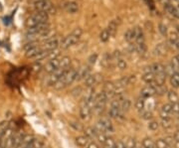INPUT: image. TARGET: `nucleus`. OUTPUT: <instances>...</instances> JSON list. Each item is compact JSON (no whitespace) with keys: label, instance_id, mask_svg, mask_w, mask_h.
Masks as SVG:
<instances>
[{"label":"nucleus","instance_id":"f257e3e1","mask_svg":"<svg viewBox=\"0 0 179 148\" xmlns=\"http://www.w3.org/2000/svg\"><path fill=\"white\" fill-rule=\"evenodd\" d=\"M76 75H77V69L70 68L64 73V75L56 81V84L53 86L58 91L65 89V87H67L69 85H71L73 81H75Z\"/></svg>","mask_w":179,"mask_h":148},{"label":"nucleus","instance_id":"f03ea898","mask_svg":"<svg viewBox=\"0 0 179 148\" xmlns=\"http://www.w3.org/2000/svg\"><path fill=\"white\" fill-rule=\"evenodd\" d=\"M82 35H83V29L76 28L72 31V33H70L69 35H67L60 41V46H61L62 49H69L70 47L74 46L80 40Z\"/></svg>","mask_w":179,"mask_h":148},{"label":"nucleus","instance_id":"7ed1b4c3","mask_svg":"<svg viewBox=\"0 0 179 148\" xmlns=\"http://www.w3.org/2000/svg\"><path fill=\"white\" fill-rule=\"evenodd\" d=\"M34 8L36 12H43L47 15L55 14L56 10L50 0H36L34 2Z\"/></svg>","mask_w":179,"mask_h":148},{"label":"nucleus","instance_id":"20e7f679","mask_svg":"<svg viewBox=\"0 0 179 148\" xmlns=\"http://www.w3.org/2000/svg\"><path fill=\"white\" fill-rule=\"evenodd\" d=\"M48 20H49V15H47L46 13L36 12L27 19L26 25L28 28H31V27H34V26L39 25V24L48 23Z\"/></svg>","mask_w":179,"mask_h":148},{"label":"nucleus","instance_id":"39448f33","mask_svg":"<svg viewBox=\"0 0 179 148\" xmlns=\"http://www.w3.org/2000/svg\"><path fill=\"white\" fill-rule=\"evenodd\" d=\"M24 50H25V56L27 58H36L43 51V49L38 46L35 41H33L26 44L24 46Z\"/></svg>","mask_w":179,"mask_h":148},{"label":"nucleus","instance_id":"423d86ee","mask_svg":"<svg viewBox=\"0 0 179 148\" xmlns=\"http://www.w3.org/2000/svg\"><path fill=\"white\" fill-rule=\"evenodd\" d=\"M107 98L104 91H101L97 95L96 101H95V106L93 108L97 114H101L102 111H104L106 105H107Z\"/></svg>","mask_w":179,"mask_h":148},{"label":"nucleus","instance_id":"0eeeda50","mask_svg":"<svg viewBox=\"0 0 179 148\" xmlns=\"http://www.w3.org/2000/svg\"><path fill=\"white\" fill-rule=\"evenodd\" d=\"M60 46V40L57 37H51V38H47L45 41L43 42L42 49L46 51H53L56 50V49Z\"/></svg>","mask_w":179,"mask_h":148},{"label":"nucleus","instance_id":"6e6552de","mask_svg":"<svg viewBox=\"0 0 179 148\" xmlns=\"http://www.w3.org/2000/svg\"><path fill=\"white\" fill-rule=\"evenodd\" d=\"M92 109L89 106H87V103L85 101H83L82 106H81L80 108V117L83 120H90L91 119V116H92Z\"/></svg>","mask_w":179,"mask_h":148},{"label":"nucleus","instance_id":"1a4fd4ad","mask_svg":"<svg viewBox=\"0 0 179 148\" xmlns=\"http://www.w3.org/2000/svg\"><path fill=\"white\" fill-rule=\"evenodd\" d=\"M91 74V69L89 66H82L80 69L77 70V75H76V80L75 81H83L85 80L87 76Z\"/></svg>","mask_w":179,"mask_h":148},{"label":"nucleus","instance_id":"9d476101","mask_svg":"<svg viewBox=\"0 0 179 148\" xmlns=\"http://www.w3.org/2000/svg\"><path fill=\"white\" fill-rule=\"evenodd\" d=\"M60 66V58H54L49 61L45 66V71L48 74H52L59 68Z\"/></svg>","mask_w":179,"mask_h":148},{"label":"nucleus","instance_id":"9b49d317","mask_svg":"<svg viewBox=\"0 0 179 148\" xmlns=\"http://www.w3.org/2000/svg\"><path fill=\"white\" fill-rule=\"evenodd\" d=\"M64 9L70 14H75L79 10V4L75 1H67L64 3Z\"/></svg>","mask_w":179,"mask_h":148},{"label":"nucleus","instance_id":"f8f14e48","mask_svg":"<svg viewBox=\"0 0 179 148\" xmlns=\"http://www.w3.org/2000/svg\"><path fill=\"white\" fill-rule=\"evenodd\" d=\"M155 95V90L152 86H146L143 89L140 91V96L143 98H147V97H151Z\"/></svg>","mask_w":179,"mask_h":148},{"label":"nucleus","instance_id":"ddd939ff","mask_svg":"<svg viewBox=\"0 0 179 148\" xmlns=\"http://www.w3.org/2000/svg\"><path fill=\"white\" fill-rule=\"evenodd\" d=\"M100 121L102 123V125H104V127L106 129V132H110V133L113 132V130L115 129H113V125H112L110 118L108 117H102V118H100Z\"/></svg>","mask_w":179,"mask_h":148},{"label":"nucleus","instance_id":"4468645a","mask_svg":"<svg viewBox=\"0 0 179 148\" xmlns=\"http://www.w3.org/2000/svg\"><path fill=\"white\" fill-rule=\"evenodd\" d=\"M24 135H25V133L21 130L17 131V132H14L13 137H12L13 138V148H16L20 144V142L22 141Z\"/></svg>","mask_w":179,"mask_h":148},{"label":"nucleus","instance_id":"2eb2a0df","mask_svg":"<svg viewBox=\"0 0 179 148\" xmlns=\"http://www.w3.org/2000/svg\"><path fill=\"white\" fill-rule=\"evenodd\" d=\"M71 59H70V57L68 56H65V57H62L61 59H60V66L59 68H61L63 70H69L70 67H71Z\"/></svg>","mask_w":179,"mask_h":148},{"label":"nucleus","instance_id":"dca6fc26","mask_svg":"<svg viewBox=\"0 0 179 148\" xmlns=\"http://www.w3.org/2000/svg\"><path fill=\"white\" fill-rule=\"evenodd\" d=\"M118 24H119L118 19H113V20H112V21L110 22V23H108V25H107V29L108 30V32H110L111 36L115 35V33L117 32V29Z\"/></svg>","mask_w":179,"mask_h":148},{"label":"nucleus","instance_id":"f3484780","mask_svg":"<svg viewBox=\"0 0 179 148\" xmlns=\"http://www.w3.org/2000/svg\"><path fill=\"white\" fill-rule=\"evenodd\" d=\"M84 81H85V86L87 87H89V89H92V87H94V86L97 83V76L95 75L90 74Z\"/></svg>","mask_w":179,"mask_h":148},{"label":"nucleus","instance_id":"a211bd4d","mask_svg":"<svg viewBox=\"0 0 179 148\" xmlns=\"http://www.w3.org/2000/svg\"><path fill=\"white\" fill-rule=\"evenodd\" d=\"M84 133H85V136L86 137H88L89 139H93L95 137H97V130L95 129V127L93 126H89V127H86L84 128Z\"/></svg>","mask_w":179,"mask_h":148},{"label":"nucleus","instance_id":"6ab92c4d","mask_svg":"<svg viewBox=\"0 0 179 148\" xmlns=\"http://www.w3.org/2000/svg\"><path fill=\"white\" fill-rule=\"evenodd\" d=\"M132 106V101L128 98L124 97L123 100L121 101V105H119V107H121V111L122 112H127L129 111V108Z\"/></svg>","mask_w":179,"mask_h":148},{"label":"nucleus","instance_id":"aec40b11","mask_svg":"<svg viewBox=\"0 0 179 148\" xmlns=\"http://www.w3.org/2000/svg\"><path fill=\"white\" fill-rule=\"evenodd\" d=\"M76 143L77 145L81 146V147H87V145L89 144V138L86 137L85 135H81V136H78V137H76Z\"/></svg>","mask_w":179,"mask_h":148},{"label":"nucleus","instance_id":"412c9836","mask_svg":"<svg viewBox=\"0 0 179 148\" xmlns=\"http://www.w3.org/2000/svg\"><path fill=\"white\" fill-rule=\"evenodd\" d=\"M154 74L153 73H144L142 76V80L145 81L146 84L148 85H152L154 83Z\"/></svg>","mask_w":179,"mask_h":148},{"label":"nucleus","instance_id":"4be33fe9","mask_svg":"<svg viewBox=\"0 0 179 148\" xmlns=\"http://www.w3.org/2000/svg\"><path fill=\"white\" fill-rule=\"evenodd\" d=\"M134 106H135V108H137V111H142V109L144 108V106H145V98H143V97H142V96H139L137 100L135 101Z\"/></svg>","mask_w":179,"mask_h":148},{"label":"nucleus","instance_id":"5701e85b","mask_svg":"<svg viewBox=\"0 0 179 148\" xmlns=\"http://www.w3.org/2000/svg\"><path fill=\"white\" fill-rule=\"evenodd\" d=\"M111 34H110V32H108V30L107 28H105L104 30H102L101 32V34H100V40L102 42V43H106L107 42L108 40H110V38H111Z\"/></svg>","mask_w":179,"mask_h":148},{"label":"nucleus","instance_id":"b1692460","mask_svg":"<svg viewBox=\"0 0 179 148\" xmlns=\"http://www.w3.org/2000/svg\"><path fill=\"white\" fill-rule=\"evenodd\" d=\"M164 53H166V46L164 44H158L154 49V55L160 56V55H163Z\"/></svg>","mask_w":179,"mask_h":148},{"label":"nucleus","instance_id":"393cba45","mask_svg":"<svg viewBox=\"0 0 179 148\" xmlns=\"http://www.w3.org/2000/svg\"><path fill=\"white\" fill-rule=\"evenodd\" d=\"M167 96H168V100L170 101V103H176V102H178V101H179L178 95L176 94L175 91H168Z\"/></svg>","mask_w":179,"mask_h":148},{"label":"nucleus","instance_id":"a878e982","mask_svg":"<svg viewBox=\"0 0 179 148\" xmlns=\"http://www.w3.org/2000/svg\"><path fill=\"white\" fill-rule=\"evenodd\" d=\"M142 147H144V148H154L155 147V143H154L153 140L151 139V138L146 137L142 141Z\"/></svg>","mask_w":179,"mask_h":148},{"label":"nucleus","instance_id":"bb28decb","mask_svg":"<svg viewBox=\"0 0 179 148\" xmlns=\"http://www.w3.org/2000/svg\"><path fill=\"white\" fill-rule=\"evenodd\" d=\"M170 84L173 87H179V74H173L170 76Z\"/></svg>","mask_w":179,"mask_h":148},{"label":"nucleus","instance_id":"cd10ccee","mask_svg":"<svg viewBox=\"0 0 179 148\" xmlns=\"http://www.w3.org/2000/svg\"><path fill=\"white\" fill-rule=\"evenodd\" d=\"M155 90V95H164L165 92L167 91V89L166 86L163 85V86H152Z\"/></svg>","mask_w":179,"mask_h":148},{"label":"nucleus","instance_id":"c85d7f7f","mask_svg":"<svg viewBox=\"0 0 179 148\" xmlns=\"http://www.w3.org/2000/svg\"><path fill=\"white\" fill-rule=\"evenodd\" d=\"M140 117L145 119V120H149L152 118V113H151L149 111H140Z\"/></svg>","mask_w":179,"mask_h":148},{"label":"nucleus","instance_id":"c756f323","mask_svg":"<svg viewBox=\"0 0 179 148\" xmlns=\"http://www.w3.org/2000/svg\"><path fill=\"white\" fill-rule=\"evenodd\" d=\"M124 145H126V148H137V141L134 138L131 137L128 138V140H127Z\"/></svg>","mask_w":179,"mask_h":148},{"label":"nucleus","instance_id":"7c9ffc66","mask_svg":"<svg viewBox=\"0 0 179 148\" xmlns=\"http://www.w3.org/2000/svg\"><path fill=\"white\" fill-rule=\"evenodd\" d=\"M155 148H170L164 139H158L155 142Z\"/></svg>","mask_w":179,"mask_h":148},{"label":"nucleus","instance_id":"2f4dec72","mask_svg":"<svg viewBox=\"0 0 179 148\" xmlns=\"http://www.w3.org/2000/svg\"><path fill=\"white\" fill-rule=\"evenodd\" d=\"M31 145L33 146V148H44V143H43V141H41L40 139H36V138H34L33 141L31 142Z\"/></svg>","mask_w":179,"mask_h":148},{"label":"nucleus","instance_id":"473e14b6","mask_svg":"<svg viewBox=\"0 0 179 148\" xmlns=\"http://www.w3.org/2000/svg\"><path fill=\"white\" fill-rule=\"evenodd\" d=\"M69 125H70L71 127H73L75 130H79V131L84 130V128H83V126H82V124L79 123V122H77V121H70V122H69Z\"/></svg>","mask_w":179,"mask_h":148},{"label":"nucleus","instance_id":"72a5a7b5","mask_svg":"<svg viewBox=\"0 0 179 148\" xmlns=\"http://www.w3.org/2000/svg\"><path fill=\"white\" fill-rule=\"evenodd\" d=\"M117 62V67L119 69V70H124V69H126L127 68V62L126 61H124V60L123 59H118L117 60V61H116Z\"/></svg>","mask_w":179,"mask_h":148},{"label":"nucleus","instance_id":"f704fd0d","mask_svg":"<svg viewBox=\"0 0 179 148\" xmlns=\"http://www.w3.org/2000/svg\"><path fill=\"white\" fill-rule=\"evenodd\" d=\"M178 40H179V35L177 34V33H173V34H171L169 37V42H170L171 45L175 46V44L177 43Z\"/></svg>","mask_w":179,"mask_h":148},{"label":"nucleus","instance_id":"c9c22d12","mask_svg":"<svg viewBox=\"0 0 179 148\" xmlns=\"http://www.w3.org/2000/svg\"><path fill=\"white\" fill-rule=\"evenodd\" d=\"M161 111L167 112V113H171L172 112V103H165V105L162 106Z\"/></svg>","mask_w":179,"mask_h":148},{"label":"nucleus","instance_id":"e433bc0d","mask_svg":"<svg viewBox=\"0 0 179 148\" xmlns=\"http://www.w3.org/2000/svg\"><path fill=\"white\" fill-rule=\"evenodd\" d=\"M107 136L105 133H97V140H99V142H100V143H102V145H105L106 140H107Z\"/></svg>","mask_w":179,"mask_h":148},{"label":"nucleus","instance_id":"4c0bfd02","mask_svg":"<svg viewBox=\"0 0 179 148\" xmlns=\"http://www.w3.org/2000/svg\"><path fill=\"white\" fill-rule=\"evenodd\" d=\"M115 145H116V141H115V140H113L112 137H107L105 146L110 147V148H115Z\"/></svg>","mask_w":179,"mask_h":148},{"label":"nucleus","instance_id":"58836bf2","mask_svg":"<svg viewBox=\"0 0 179 148\" xmlns=\"http://www.w3.org/2000/svg\"><path fill=\"white\" fill-rule=\"evenodd\" d=\"M161 124L162 126H163L164 128H169L171 127V118H166V119H161Z\"/></svg>","mask_w":179,"mask_h":148},{"label":"nucleus","instance_id":"ea45409f","mask_svg":"<svg viewBox=\"0 0 179 148\" xmlns=\"http://www.w3.org/2000/svg\"><path fill=\"white\" fill-rule=\"evenodd\" d=\"M158 126H159V124H158V122H157V121H151L148 124V128L150 130H156L157 128H158Z\"/></svg>","mask_w":179,"mask_h":148},{"label":"nucleus","instance_id":"a19ab883","mask_svg":"<svg viewBox=\"0 0 179 148\" xmlns=\"http://www.w3.org/2000/svg\"><path fill=\"white\" fill-rule=\"evenodd\" d=\"M81 92H82V87L81 86H77V87H75V89L71 91V94L75 96H77L79 95H81Z\"/></svg>","mask_w":179,"mask_h":148},{"label":"nucleus","instance_id":"79ce46f5","mask_svg":"<svg viewBox=\"0 0 179 148\" xmlns=\"http://www.w3.org/2000/svg\"><path fill=\"white\" fill-rule=\"evenodd\" d=\"M164 140H165V142L168 144V146H169V147L173 146V144H174V142H175V139L173 137H171V136H168V137H166Z\"/></svg>","mask_w":179,"mask_h":148},{"label":"nucleus","instance_id":"37998d69","mask_svg":"<svg viewBox=\"0 0 179 148\" xmlns=\"http://www.w3.org/2000/svg\"><path fill=\"white\" fill-rule=\"evenodd\" d=\"M158 28H159V32H160L163 36H165V35L167 34V28H166V26H165V25L160 24Z\"/></svg>","mask_w":179,"mask_h":148},{"label":"nucleus","instance_id":"c03bdc74","mask_svg":"<svg viewBox=\"0 0 179 148\" xmlns=\"http://www.w3.org/2000/svg\"><path fill=\"white\" fill-rule=\"evenodd\" d=\"M159 116H160L161 119H166V118H170V113H167V112H164V111H160V112H159Z\"/></svg>","mask_w":179,"mask_h":148},{"label":"nucleus","instance_id":"a18cd8bd","mask_svg":"<svg viewBox=\"0 0 179 148\" xmlns=\"http://www.w3.org/2000/svg\"><path fill=\"white\" fill-rule=\"evenodd\" d=\"M97 54H93L92 56L89 58V63L92 65V64H95L96 61H97Z\"/></svg>","mask_w":179,"mask_h":148},{"label":"nucleus","instance_id":"49530a36","mask_svg":"<svg viewBox=\"0 0 179 148\" xmlns=\"http://www.w3.org/2000/svg\"><path fill=\"white\" fill-rule=\"evenodd\" d=\"M115 148H126V145H124V143L122 140H118V141L116 142Z\"/></svg>","mask_w":179,"mask_h":148},{"label":"nucleus","instance_id":"de8ad7c7","mask_svg":"<svg viewBox=\"0 0 179 148\" xmlns=\"http://www.w3.org/2000/svg\"><path fill=\"white\" fill-rule=\"evenodd\" d=\"M172 111L173 112H176V113H179V105L176 102V103H173L172 105Z\"/></svg>","mask_w":179,"mask_h":148},{"label":"nucleus","instance_id":"09e8293b","mask_svg":"<svg viewBox=\"0 0 179 148\" xmlns=\"http://www.w3.org/2000/svg\"><path fill=\"white\" fill-rule=\"evenodd\" d=\"M87 148H100L96 142H89V144L87 145Z\"/></svg>","mask_w":179,"mask_h":148},{"label":"nucleus","instance_id":"8fccbe9b","mask_svg":"<svg viewBox=\"0 0 179 148\" xmlns=\"http://www.w3.org/2000/svg\"><path fill=\"white\" fill-rule=\"evenodd\" d=\"M175 139V141H179V131H177V132L174 134V137H173Z\"/></svg>","mask_w":179,"mask_h":148},{"label":"nucleus","instance_id":"3c124183","mask_svg":"<svg viewBox=\"0 0 179 148\" xmlns=\"http://www.w3.org/2000/svg\"><path fill=\"white\" fill-rule=\"evenodd\" d=\"M173 146H174L175 148H179V141H175L174 144H173Z\"/></svg>","mask_w":179,"mask_h":148},{"label":"nucleus","instance_id":"603ef678","mask_svg":"<svg viewBox=\"0 0 179 148\" xmlns=\"http://www.w3.org/2000/svg\"><path fill=\"white\" fill-rule=\"evenodd\" d=\"M175 47H176V48L178 49V50H179V40H178V41H177V43L175 44Z\"/></svg>","mask_w":179,"mask_h":148},{"label":"nucleus","instance_id":"864d4df0","mask_svg":"<svg viewBox=\"0 0 179 148\" xmlns=\"http://www.w3.org/2000/svg\"><path fill=\"white\" fill-rule=\"evenodd\" d=\"M176 31H177V34L179 35V25L176 26Z\"/></svg>","mask_w":179,"mask_h":148},{"label":"nucleus","instance_id":"5fc2aeb1","mask_svg":"<svg viewBox=\"0 0 179 148\" xmlns=\"http://www.w3.org/2000/svg\"><path fill=\"white\" fill-rule=\"evenodd\" d=\"M105 148H110V147H107V146H105Z\"/></svg>","mask_w":179,"mask_h":148},{"label":"nucleus","instance_id":"6e6d98bb","mask_svg":"<svg viewBox=\"0 0 179 148\" xmlns=\"http://www.w3.org/2000/svg\"><path fill=\"white\" fill-rule=\"evenodd\" d=\"M177 103H178V105H179V101H178V102H177Z\"/></svg>","mask_w":179,"mask_h":148}]
</instances>
